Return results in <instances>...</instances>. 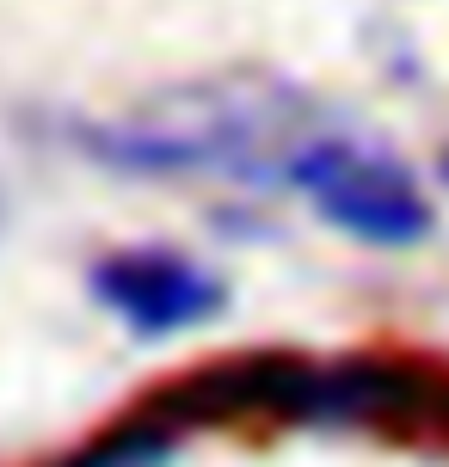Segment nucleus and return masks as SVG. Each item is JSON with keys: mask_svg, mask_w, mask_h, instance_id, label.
I'll use <instances>...</instances> for the list:
<instances>
[{"mask_svg": "<svg viewBox=\"0 0 449 467\" xmlns=\"http://www.w3.org/2000/svg\"><path fill=\"white\" fill-rule=\"evenodd\" d=\"M332 117L271 74H215L148 93L142 105L87 123L80 148L93 161L142 179H246L289 185V166Z\"/></svg>", "mask_w": 449, "mask_h": 467, "instance_id": "nucleus-1", "label": "nucleus"}, {"mask_svg": "<svg viewBox=\"0 0 449 467\" xmlns=\"http://www.w3.org/2000/svg\"><path fill=\"white\" fill-rule=\"evenodd\" d=\"M289 191H302L320 210V222H332L339 234H351L363 246H419L437 228L419 166L394 154L388 141L345 130V123H327L296 154Z\"/></svg>", "mask_w": 449, "mask_h": 467, "instance_id": "nucleus-2", "label": "nucleus"}, {"mask_svg": "<svg viewBox=\"0 0 449 467\" xmlns=\"http://www.w3.org/2000/svg\"><path fill=\"white\" fill-rule=\"evenodd\" d=\"M87 283H93L99 307L118 327L142 332V338H172V332L210 327L228 302V283L179 246H118V253L93 258Z\"/></svg>", "mask_w": 449, "mask_h": 467, "instance_id": "nucleus-3", "label": "nucleus"}, {"mask_svg": "<svg viewBox=\"0 0 449 467\" xmlns=\"http://www.w3.org/2000/svg\"><path fill=\"white\" fill-rule=\"evenodd\" d=\"M166 455H172V431L161 419H136L105 431L99 443H87L80 455H68L56 467H166Z\"/></svg>", "mask_w": 449, "mask_h": 467, "instance_id": "nucleus-4", "label": "nucleus"}, {"mask_svg": "<svg viewBox=\"0 0 449 467\" xmlns=\"http://www.w3.org/2000/svg\"><path fill=\"white\" fill-rule=\"evenodd\" d=\"M437 424H449V381H444V400H437Z\"/></svg>", "mask_w": 449, "mask_h": 467, "instance_id": "nucleus-5", "label": "nucleus"}, {"mask_svg": "<svg viewBox=\"0 0 449 467\" xmlns=\"http://www.w3.org/2000/svg\"><path fill=\"white\" fill-rule=\"evenodd\" d=\"M437 179H444V185H449V148H444V161H437Z\"/></svg>", "mask_w": 449, "mask_h": 467, "instance_id": "nucleus-6", "label": "nucleus"}]
</instances>
